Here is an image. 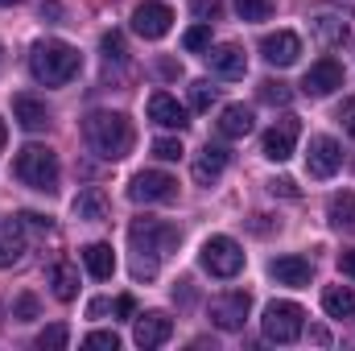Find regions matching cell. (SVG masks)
Masks as SVG:
<instances>
[{"label": "cell", "instance_id": "obj_17", "mask_svg": "<svg viewBox=\"0 0 355 351\" xmlns=\"http://www.w3.org/2000/svg\"><path fill=\"white\" fill-rule=\"evenodd\" d=\"M207 62H211V71L223 75V79H244V75H248V58H244V50L232 46V42L207 46Z\"/></svg>", "mask_w": 355, "mask_h": 351}, {"label": "cell", "instance_id": "obj_21", "mask_svg": "<svg viewBox=\"0 0 355 351\" xmlns=\"http://www.w3.org/2000/svg\"><path fill=\"white\" fill-rule=\"evenodd\" d=\"M227 170V149H219V145H207L198 157H194V166H190V174L198 186H211V182H219V174Z\"/></svg>", "mask_w": 355, "mask_h": 351}, {"label": "cell", "instance_id": "obj_10", "mask_svg": "<svg viewBox=\"0 0 355 351\" xmlns=\"http://www.w3.org/2000/svg\"><path fill=\"white\" fill-rule=\"evenodd\" d=\"M310 33L322 42V46H343L347 37H352V17L347 12H339V8H314V17H310Z\"/></svg>", "mask_w": 355, "mask_h": 351}, {"label": "cell", "instance_id": "obj_31", "mask_svg": "<svg viewBox=\"0 0 355 351\" xmlns=\"http://www.w3.org/2000/svg\"><path fill=\"white\" fill-rule=\"evenodd\" d=\"M236 12L244 21H268L272 17V0H236Z\"/></svg>", "mask_w": 355, "mask_h": 351}, {"label": "cell", "instance_id": "obj_23", "mask_svg": "<svg viewBox=\"0 0 355 351\" xmlns=\"http://www.w3.org/2000/svg\"><path fill=\"white\" fill-rule=\"evenodd\" d=\"M248 132H252V108H244V103H227L223 116H219V137L240 141V137H248Z\"/></svg>", "mask_w": 355, "mask_h": 351}, {"label": "cell", "instance_id": "obj_37", "mask_svg": "<svg viewBox=\"0 0 355 351\" xmlns=\"http://www.w3.org/2000/svg\"><path fill=\"white\" fill-rule=\"evenodd\" d=\"M190 8H194L198 21H215L223 12V0H190Z\"/></svg>", "mask_w": 355, "mask_h": 351}, {"label": "cell", "instance_id": "obj_20", "mask_svg": "<svg viewBox=\"0 0 355 351\" xmlns=\"http://www.w3.org/2000/svg\"><path fill=\"white\" fill-rule=\"evenodd\" d=\"M149 120L162 128H186V108L170 91H157V95H149Z\"/></svg>", "mask_w": 355, "mask_h": 351}, {"label": "cell", "instance_id": "obj_4", "mask_svg": "<svg viewBox=\"0 0 355 351\" xmlns=\"http://www.w3.org/2000/svg\"><path fill=\"white\" fill-rule=\"evenodd\" d=\"M128 244L137 248V257H149V261H166L174 257V248L182 244V232L166 219H132L128 223Z\"/></svg>", "mask_w": 355, "mask_h": 351}, {"label": "cell", "instance_id": "obj_22", "mask_svg": "<svg viewBox=\"0 0 355 351\" xmlns=\"http://www.w3.org/2000/svg\"><path fill=\"white\" fill-rule=\"evenodd\" d=\"M71 211H75V219L103 223V219H107V198H103V190H99V186H87V190H79V194H75Z\"/></svg>", "mask_w": 355, "mask_h": 351}, {"label": "cell", "instance_id": "obj_7", "mask_svg": "<svg viewBox=\"0 0 355 351\" xmlns=\"http://www.w3.org/2000/svg\"><path fill=\"white\" fill-rule=\"evenodd\" d=\"M248 310H252V298L248 293H219V298H211L207 318L219 331H240L248 323Z\"/></svg>", "mask_w": 355, "mask_h": 351}, {"label": "cell", "instance_id": "obj_24", "mask_svg": "<svg viewBox=\"0 0 355 351\" xmlns=\"http://www.w3.org/2000/svg\"><path fill=\"white\" fill-rule=\"evenodd\" d=\"M50 285H54L58 302H75V293H79V268L71 261H54L50 264Z\"/></svg>", "mask_w": 355, "mask_h": 351}, {"label": "cell", "instance_id": "obj_27", "mask_svg": "<svg viewBox=\"0 0 355 351\" xmlns=\"http://www.w3.org/2000/svg\"><path fill=\"white\" fill-rule=\"evenodd\" d=\"M327 219L339 232H355V194H335L327 203Z\"/></svg>", "mask_w": 355, "mask_h": 351}, {"label": "cell", "instance_id": "obj_34", "mask_svg": "<svg viewBox=\"0 0 355 351\" xmlns=\"http://www.w3.org/2000/svg\"><path fill=\"white\" fill-rule=\"evenodd\" d=\"M186 149H182V141L178 137H157L153 141V157H162V162H178Z\"/></svg>", "mask_w": 355, "mask_h": 351}, {"label": "cell", "instance_id": "obj_47", "mask_svg": "<svg viewBox=\"0 0 355 351\" xmlns=\"http://www.w3.org/2000/svg\"><path fill=\"white\" fill-rule=\"evenodd\" d=\"M4 141H8V128H4V120H0V145H4Z\"/></svg>", "mask_w": 355, "mask_h": 351}, {"label": "cell", "instance_id": "obj_48", "mask_svg": "<svg viewBox=\"0 0 355 351\" xmlns=\"http://www.w3.org/2000/svg\"><path fill=\"white\" fill-rule=\"evenodd\" d=\"M8 4H17V0H0V8H8Z\"/></svg>", "mask_w": 355, "mask_h": 351}, {"label": "cell", "instance_id": "obj_6", "mask_svg": "<svg viewBox=\"0 0 355 351\" xmlns=\"http://www.w3.org/2000/svg\"><path fill=\"white\" fill-rule=\"evenodd\" d=\"M198 264L211 273V277H236L240 268H244V248L232 240V236H211L207 244H202V252H198Z\"/></svg>", "mask_w": 355, "mask_h": 351}, {"label": "cell", "instance_id": "obj_12", "mask_svg": "<svg viewBox=\"0 0 355 351\" xmlns=\"http://www.w3.org/2000/svg\"><path fill=\"white\" fill-rule=\"evenodd\" d=\"M343 87V67H339V58H318L310 71H306V79H302V91L310 95V99H327L331 91Z\"/></svg>", "mask_w": 355, "mask_h": 351}, {"label": "cell", "instance_id": "obj_11", "mask_svg": "<svg viewBox=\"0 0 355 351\" xmlns=\"http://www.w3.org/2000/svg\"><path fill=\"white\" fill-rule=\"evenodd\" d=\"M170 25H174V8H170V4L145 0V4L132 12V29H137L145 42H157V37H166V33H170Z\"/></svg>", "mask_w": 355, "mask_h": 351}, {"label": "cell", "instance_id": "obj_29", "mask_svg": "<svg viewBox=\"0 0 355 351\" xmlns=\"http://www.w3.org/2000/svg\"><path fill=\"white\" fill-rule=\"evenodd\" d=\"M257 99L268 103V108H285V103L293 99V91H289V83H281V79H265V83L257 87Z\"/></svg>", "mask_w": 355, "mask_h": 351}, {"label": "cell", "instance_id": "obj_8", "mask_svg": "<svg viewBox=\"0 0 355 351\" xmlns=\"http://www.w3.org/2000/svg\"><path fill=\"white\" fill-rule=\"evenodd\" d=\"M297 137H302V120L297 116H281L261 137V153H265L268 162H289L293 149H297Z\"/></svg>", "mask_w": 355, "mask_h": 351}, {"label": "cell", "instance_id": "obj_36", "mask_svg": "<svg viewBox=\"0 0 355 351\" xmlns=\"http://www.w3.org/2000/svg\"><path fill=\"white\" fill-rule=\"evenodd\" d=\"M17 219L25 223V232H37V236H42V232H54V223H50V215H37V211H21Z\"/></svg>", "mask_w": 355, "mask_h": 351}, {"label": "cell", "instance_id": "obj_33", "mask_svg": "<svg viewBox=\"0 0 355 351\" xmlns=\"http://www.w3.org/2000/svg\"><path fill=\"white\" fill-rule=\"evenodd\" d=\"M37 310H42V306H37V298H33V293H21V298L12 302V318H17V323H33V318H37Z\"/></svg>", "mask_w": 355, "mask_h": 351}, {"label": "cell", "instance_id": "obj_32", "mask_svg": "<svg viewBox=\"0 0 355 351\" xmlns=\"http://www.w3.org/2000/svg\"><path fill=\"white\" fill-rule=\"evenodd\" d=\"M215 95H219V87H211L207 79H198V83H190V108L194 112H207L215 103Z\"/></svg>", "mask_w": 355, "mask_h": 351}, {"label": "cell", "instance_id": "obj_44", "mask_svg": "<svg viewBox=\"0 0 355 351\" xmlns=\"http://www.w3.org/2000/svg\"><path fill=\"white\" fill-rule=\"evenodd\" d=\"M339 268H343L347 277H355V248L352 252H339Z\"/></svg>", "mask_w": 355, "mask_h": 351}, {"label": "cell", "instance_id": "obj_19", "mask_svg": "<svg viewBox=\"0 0 355 351\" xmlns=\"http://www.w3.org/2000/svg\"><path fill=\"white\" fill-rule=\"evenodd\" d=\"M12 116H17V124L25 132H42L50 124V108L42 99H33V95H12Z\"/></svg>", "mask_w": 355, "mask_h": 351}, {"label": "cell", "instance_id": "obj_5", "mask_svg": "<svg viewBox=\"0 0 355 351\" xmlns=\"http://www.w3.org/2000/svg\"><path fill=\"white\" fill-rule=\"evenodd\" d=\"M261 327H265L268 343H297L302 327H306V310L297 302H268Z\"/></svg>", "mask_w": 355, "mask_h": 351}, {"label": "cell", "instance_id": "obj_15", "mask_svg": "<svg viewBox=\"0 0 355 351\" xmlns=\"http://www.w3.org/2000/svg\"><path fill=\"white\" fill-rule=\"evenodd\" d=\"M29 252V232L21 219H0V268H12V264L25 261Z\"/></svg>", "mask_w": 355, "mask_h": 351}, {"label": "cell", "instance_id": "obj_49", "mask_svg": "<svg viewBox=\"0 0 355 351\" xmlns=\"http://www.w3.org/2000/svg\"><path fill=\"white\" fill-rule=\"evenodd\" d=\"M0 58H4V50H0Z\"/></svg>", "mask_w": 355, "mask_h": 351}, {"label": "cell", "instance_id": "obj_9", "mask_svg": "<svg viewBox=\"0 0 355 351\" xmlns=\"http://www.w3.org/2000/svg\"><path fill=\"white\" fill-rule=\"evenodd\" d=\"M128 198H132V203H174L178 198V182L170 174H162V170H145V174L132 178Z\"/></svg>", "mask_w": 355, "mask_h": 351}, {"label": "cell", "instance_id": "obj_25", "mask_svg": "<svg viewBox=\"0 0 355 351\" xmlns=\"http://www.w3.org/2000/svg\"><path fill=\"white\" fill-rule=\"evenodd\" d=\"M322 310H327V318H352L355 314V289L352 285L322 289Z\"/></svg>", "mask_w": 355, "mask_h": 351}, {"label": "cell", "instance_id": "obj_26", "mask_svg": "<svg viewBox=\"0 0 355 351\" xmlns=\"http://www.w3.org/2000/svg\"><path fill=\"white\" fill-rule=\"evenodd\" d=\"M83 264L95 281H107L116 273V257H112V244H87L83 248Z\"/></svg>", "mask_w": 355, "mask_h": 351}, {"label": "cell", "instance_id": "obj_18", "mask_svg": "<svg viewBox=\"0 0 355 351\" xmlns=\"http://www.w3.org/2000/svg\"><path fill=\"white\" fill-rule=\"evenodd\" d=\"M268 273L277 277V285H289V289H306L310 277H314V264L306 257H277L268 261Z\"/></svg>", "mask_w": 355, "mask_h": 351}, {"label": "cell", "instance_id": "obj_46", "mask_svg": "<svg viewBox=\"0 0 355 351\" xmlns=\"http://www.w3.org/2000/svg\"><path fill=\"white\" fill-rule=\"evenodd\" d=\"M103 310H107V302H103V298H95V302H91V306H87V314H91V318H99Z\"/></svg>", "mask_w": 355, "mask_h": 351}, {"label": "cell", "instance_id": "obj_43", "mask_svg": "<svg viewBox=\"0 0 355 351\" xmlns=\"http://www.w3.org/2000/svg\"><path fill=\"white\" fill-rule=\"evenodd\" d=\"M157 71H162V79H178V75H182V67L170 62V58H162V62H157Z\"/></svg>", "mask_w": 355, "mask_h": 351}, {"label": "cell", "instance_id": "obj_40", "mask_svg": "<svg viewBox=\"0 0 355 351\" xmlns=\"http://www.w3.org/2000/svg\"><path fill=\"white\" fill-rule=\"evenodd\" d=\"M268 190H272V194H281V198H297V194H302L293 178H272V182H268Z\"/></svg>", "mask_w": 355, "mask_h": 351}, {"label": "cell", "instance_id": "obj_2", "mask_svg": "<svg viewBox=\"0 0 355 351\" xmlns=\"http://www.w3.org/2000/svg\"><path fill=\"white\" fill-rule=\"evenodd\" d=\"M79 67H83L79 50L67 46V42H58V37L37 42L33 54H29V71H33V79L46 83V87H62V83H71V79L79 75Z\"/></svg>", "mask_w": 355, "mask_h": 351}, {"label": "cell", "instance_id": "obj_13", "mask_svg": "<svg viewBox=\"0 0 355 351\" xmlns=\"http://www.w3.org/2000/svg\"><path fill=\"white\" fill-rule=\"evenodd\" d=\"M339 166H343L339 141H335V137H314V141H310V153H306V170H310V178H331Z\"/></svg>", "mask_w": 355, "mask_h": 351}, {"label": "cell", "instance_id": "obj_30", "mask_svg": "<svg viewBox=\"0 0 355 351\" xmlns=\"http://www.w3.org/2000/svg\"><path fill=\"white\" fill-rule=\"evenodd\" d=\"M67 339H71L67 323H54V327H46V331L37 335V348H42V351H62V348H67Z\"/></svg>", "mask_w": 355, "mask_h": 351}, {"label": "cell", "instance_id": "obj_45", "mask_svg": "<svg viewBox=\"0 0 355 351\" xmlns=\"http://www.w3.org/2000/svg\"><path fill=\"white\" fill-rule=\"evenodd\" d=\"M42 17H62V4H58V0H46V4H42Z\"/></svg>", "mask_w": 355, "mask_h": 351}, {"label": "cell", "instance_id": "obj_14", "mask_svg": "<svg viewBox=\"0 0 355 351\" xmlns=\"http://www.w3.org/2000/svg\"><path fill=\"white\" fill-rule=\"evenodd\" d=\"M170 335H174V318H170V314H162V310H149V314H141V318H137V331H132L137 348H145V351H153V348H162V343H170Z\"/></svg>", "mask_w": 355, "mask_h": 351}, {"label": "cell", "instance_id": "obj_41", "mask_svg": "<svg viewBox=\"0 0 355 351\" xmlns=\"http://www.w3.org/2000/svg\"><path fill=\"white\" fill-rule=\"evenodd\" d=\"M272 228H277V219H268V215H252L248 219V232H257V236H268Z\"/></svg>", "mask_w": 355, "mask_h": 351}, {"label": "cell", "instance_id": "obj_39", "mask_svg": "<svg viewBox=\"0 0 355 351\" xmlns=\"http://www.w3.org/2000/svg\"><path fill=\"white\" fill-rule=\"evenodd\" d=\"M339 124H343V132L355 141V95L352 99H343V108H339Z\"/></svg>", "mask_w": 355, "mask_h": 351}, {"label": "cell", "instance_id": "obj_35", "mask_svg": "<svg viewBox=\"0 0 355 351\" xmlns=\"http://www.w3.org/2000/svg\"><path fill=\"white\" fill-rule=\"evenodd\" d=\"M182 46H186V50H207V46H211V29H207V25H194V29H186Z\"/></svg>", "mask_w": 355, "mask_h": 351}, {"label": "cell", "instance_id": "obj_42", "mask_svg": "<svg viewBox=\"0 0 355 351\" xmlns=\"http://www.w3.org/2000/svg\"><path fill=\"white\" fill-rule=\"evenodd\" d=\"M132 310H137V302H132L128 293H124V298H116V314H120V318H132Z\"/></svg>", "mask_w": 355, "mask_h": 351}, {"label": "cell", "instance_id": "obj_1", "mask_svg": "<svg viewBox=\"0 0 355 351\" xmlns=\"http://www.w3.org/2000/svg\"><path fill=\"white\" fill-rule=\"evenodd\" d=\"M83 141L103 162H120L132 149V124L124 112H91L83 120Z\"/></svg>", "mask_w": 355, "mask_h": 351}, {"label": "cell", "instance_id": "obj_38", "mask_svg": "<svg viewBox=\"0 0 355 351\" xmlns=\"http://www.w3.org/2000/svg\"><path fill=\"white\" fill-rule=\"evenodd\" d=\"M83 343H87V348H103V351H116V348H120V339H116L112 331H91Z\"/></svg>", "mask_w": 355, "mask_h": 351}, {"label": "cell", "instance_id": "obj_3", "mask_svg": "<svg viewBox=\"0 0 355 351\" xmlns=\"http://www.w3.org/2000/svg\"><path fill=\"white\" fill-rule=\"evenodd\" d=\"M12 174L21 178L29 190H42V194H54L58 190V153L50 145H25L12 162Z\"/></svg>", "mask_w": 355, "mask_h": 351}, {"label": "cell", "instance_id": "obj_16", "mask_svg": "<svg viewBox=\"0 0 355 351\" xmlns=\"http://www.w3.org/2000/svg\"><path fill=\"white\" fill-rule=\"evenodd\" d=\"M261 54H265L268 67H293L297 54H302V37L289 33V29H277V33L261 37Z\"/></svg>", "mask_w": 355, "mask_h": 351}, {"label": "cell", "instance_id": "obj_28", "mask_svg": "<svg viewBox=\"0 0 355 351\" xmlns=\"http://www.w3.org/2000/svg\"><path fill=\"white\" fill-rule=\"evenodd\" d=\"M99 50H103L107 67H112V62H116V67H124V62H128V46H124V33H116V29H107V33L99 37Z\"/></svg>", "mask_w": 355, "mask_h": 351}]
</instances>
